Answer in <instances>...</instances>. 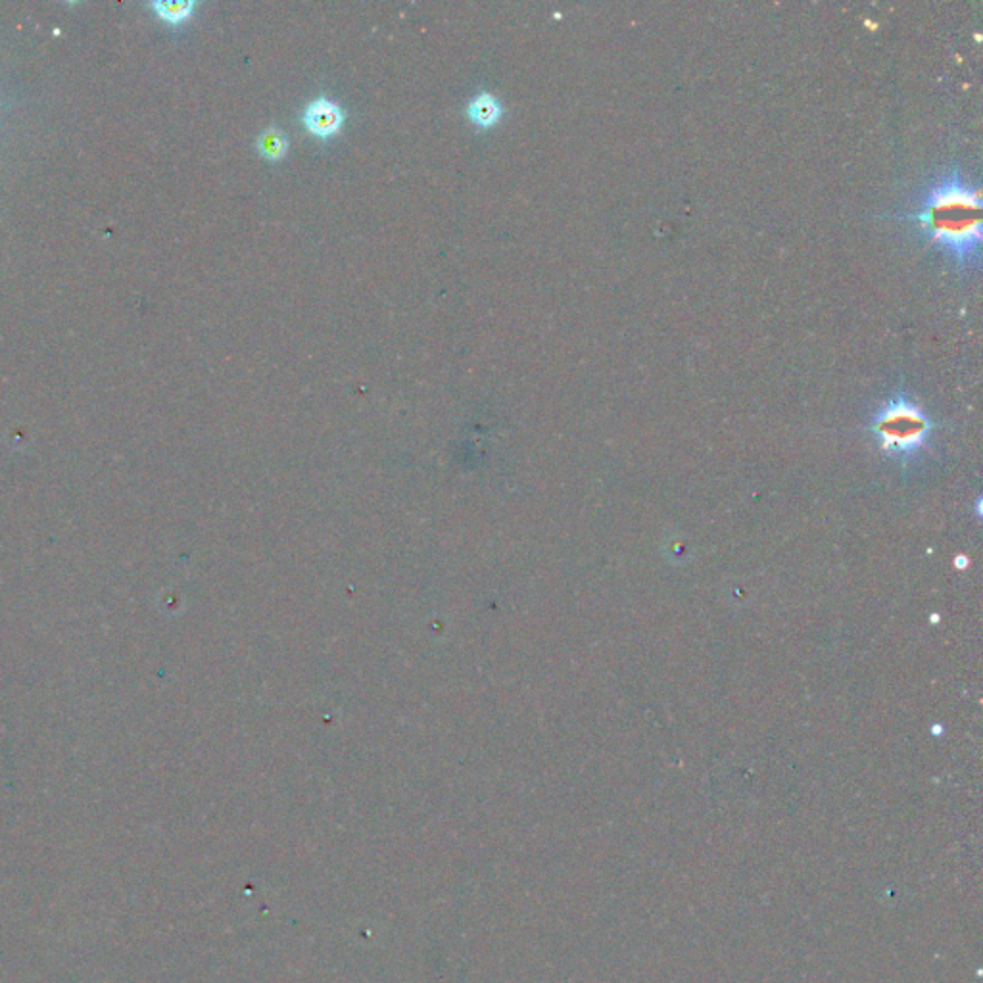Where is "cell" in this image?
Listing matches in <instances>:
<instances>
[{"mask_svg":"<svg viewBox=\"0 0 983 983\" xmlns=\"http://www.w3.org/2000/svg\"><path fill=\"white\" fill-rule=\"evenodd\" d=\"M467 116L479 127H492L502 118V102L492 93H479L467 104Z\"/></svg>","mask_w":983,"mask_h":983,"instance_id":"277c9868","label":"cell"},{"mask_svg":"<svg viewBox=\"0 0 983 983\" xmlns=\"http://www.w3.org/2000/svg\"><path fill=\"white\" fill-rule=\"evenodd\" d=\"M922 237L957 265L978 267L982 258V191L959 169L939 175L912 214Z\"/></svg>","mask_w":983,"mask_h":983,"instance_id":"6da1fadb","label":"cell"},{"mask_svg":"<svg viewBox=\"0 0 983 983\" xmlns=\"http://www.w3.org/2000/svg\"><path fill=\"white\" fill-rule=\"evenodd\" d=\"M868 431L884 456L909 467L928 450L936 425L914 398L897 392L876 409Z\"/></svg>","mask_w":983,"mask_h":983,"instance_id":"7a4b0ae2","label":"cell"},{"mask_svg":"<svg viewBox=\"0 0 983 983\" xmlns=\"http://www.w3.org/2000/svg\"><path fill=\"white\" fill-rule=\"evenodd\" d=\"M344 120H346L344 110L340 108L338 102L329 96H317L304 108V114H302L304 127L312 135L321 137V139L336 135L342 129Z\"/></svg>","mask_w":983,"mask_h":983,"instance_id":"3957f363","label":"cell"},{"mask_svg":"<svg viewBox=\"0 0 983 983\" xmlns=\"http://www.w3.org/2000/svg\"><path fill=\"white\" fill-rule=\"evenodd\" d=\"M256 146L267 160H281L288 150V139L283 129L271 125L258 135Z\"/></svg>","mask_w":983,"mask_h":983,"instance_id":"5b68a950","label":"cell"},{"mask_svg":"<svg viewBox=\"0 0 983 983\" xmlns=\"http://www.w3.org/2000/svg\"><path fill=\"white\" fill-rule=\"evenodd\" d=\"M150 8L171 25L183 24L187 22L196 8V2L185 0V2H150Z\"/></svg>","mask_w":983,"mask_h":983,"instance_id":"8992f818","label":"cell"}]
</instances>
